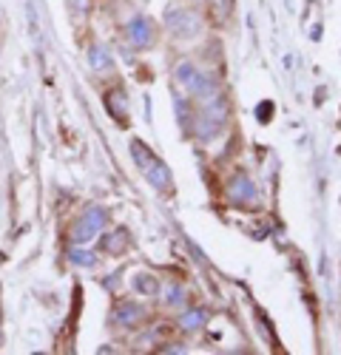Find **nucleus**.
<instances>
[{
    "mask_svg": "<svg viewBox=\"0 0 341 355\" xmlns=\"http://www.w3.org/2000/svg\"><path fill=\"white\" fill-rule=\"evenodd\" d=\"M165 23H168L170 32H174L177 37H182V40H191V37H196L199 32H202L199 17L193 12H188V9H168L165 12Z\"/></svg>",
    "mask_w": 341,
    "mask_h": 355,
    "instance_id": "1",
    "label": "nucleus"
},
{
    "mask_svg": "<svg viewBox=\"0 0 341 355\" xmlns=\"http://www.w3.org/2000/svg\"><path fill=\"white\" fill-rule=\"evenodd\" d=\"M103 225H105V211L103 208H91V211H85L82 214V219L74 225V233H71V239L77 242V245H89L94 236L103 230Z\"/></svg>",
    "mask_w": 341,
    "mask_h": 355,
    "instance_id": "2",
    "label": "nucleus"
},
{
    "mask_svg": "<svg viewBox=\"0 0 341 355\" xmlns=\"http://www.w3.org/2000/svg\"><path fill=\"white\" fill-rule=\"evenodd\" d=\"M125 35L128 40L137 46V49H146L154 43V23L148 17H134L128 26H125Z\"/></svg>",
    "mask_w": 341,
    "mask_h": 355,
    "instance_id": "3",
    "label": "nucleus"
},
{
    "mask_svg": "<svg viewBox=\"0 0 341 355\" xmlns=\"http://www.w3.org/2000/svg\"><path fill=\"white\" fill-rule=\"evenodd\" d=\"M177 80H180V83L188 88L191 94H202L205 88H208V83H205L202 77H199V71H196L191 63H182V66L177 69Z\"/></svg>",
    "mask_w": 341,
    "mask_h": 355,
    "instance_id": "4",
    "label": "nucleus"
},
{
    "mask_svg": "<svg viewBox=\"0 0 341 355\" xmlns=\"http://www.w3.org/2000/svg\"><path fill=\"white\" fill-rule=\"evenodd\" d=\"M89 63H91V69L97 71V74H108V71H114V57H111V51L105 49V46H91V51H89Z\"/></svg>",
    "mask_w": 341,
    "mask_h": 355,
    "instance_id": "5",
    "label": "nucleus"
},
{
    "mask_svg": "<svg viewBox=\"0 0 341 355\" xmlns=\"http://www.w3.org/2000/svg\"><path fill=\"white\" fill-rule=\"evenodd\" d=\"M146 176H148V182H151L157 191H168V188H170V173H168V168H165L159 159L146 171Z\"/></svg>",
    "mask_w": 341,
    "mask_h": 355,
    "instance_id": "6",
    "label": "nucleus"
},
{
    "mask_svg": "<svg viewBox=\"0 0 341 355\" xmlns=\"http://www.w3.org/2000/svg\"><path fill=\"white\" fill-rule=\"evenodd\" d=\"M131 157L137 159V165L142 168V173H146V171L157 162V157H154L151 151H146V145H142V142H134V145H131Z\"/></svg>",
    "mask_w": 341,
    "mask_h": 355,
    "instance_id": "7",
    "label": "nucleus"
},
{
    "mask_svg": "<svg viewBox=\"0 0 341 355\" xmlns=\"http://www.w3.org/2000/svg\"><path fill=\"white\" fill-rule=\"evenodd\" d=\"M137 318H142V307H137V304H120L117 313H114V321L117 324H134Z\"/></svg>",
    "mask_w": 341,
    "mask_h": 355,
    "instance_id": "8",
    "label": "nucleus"
},
{
    "mask_svg": "<svg viewBox=\"0 0 341 355\" xmlns=\"http://www.w3.org/2000/svg\"><path fill=\"white\" fill-rule=\"evenodd\" d=\"M134 290H137V293H142V295H154V293L159 290V284H157V279H154V276L139 273V276L134 279Z\"/></svg>",
    "mask_w": 341,
    "mask_h": 355,
    "instance_id": "9",
    "label": "nucleus"
},
{
    "mask_svg": "<svg viewBox=\"0 0 341 355\" xmlns=\"http://www.w3.org/2000/svg\"><path fill=\"white\" fill-rule=\"evenodd\" d=\"M202 324H205V313H202V310L185 313V318H182V327H185V330H199Z\"/></svg>",
    "mask_w": 341,
    "mask_h": 355,
    "instance_id": "10",
    "label": "nucleus"
},
{
    "mask_svg": "<svg viewBox=\"0 0 341 355\" xmlns=\"http://www.w3.org/2000/svg\"><path fill=\"white\" fill-rule=\"evenodd\" d=\"M69 256H71V261H74V264H82V268H94V261H97V259H94V253L80 250V248H74Z\"/></svg>",
    "mask_w": 341,
    "mask_h": 355,
    "instance_id": "11",
    "label": "nucleus"
},
{
    "mask_svg": "<svg viewBox=\"0 0 341 355\" xmlns=\"http://www.w3.org/2000/svg\"><path fill=\"white\" fill-rule=\"evenodd\" d=\"M123 245H125V230H117V233L111 236V239H105V242H103V248H105L108 253H117Z\"/></svg>",
    "mask_w": 341,
    "mask_h": 355,
    "instance_id": "12",
    "label": "nucleus"
},
{
    "mask_svg": "<svg viewBox=\"0 0 341 355\" xmlns=\"http://www.w3.org/2000/svg\"><path fill=\"white\" fill-rule=\"evenodd\" d=\"M165 299H168V304H180L182 302V290L174 284V287H168L165 290Z\"/></svg>",
    "mask_w": 341,
    "mask_h": 355,
    "instance_id": "13",
    "label": "nucleus"
},
{
    "mask_svg": "<svg viewBox=\"0 0 341 355\" xmlns=\"http://www.w3.org/2000/svg\"><path fill=\"white\" fill-rule=\"evenodd\" d=\"M71 9H80V12H85V9H89V0H71Z\"/></svg>",
    "mask_w": 341,
    "mask_h": 355,
    "instance_id": "14",
    "label": "nucleus"
}]
</instances>
